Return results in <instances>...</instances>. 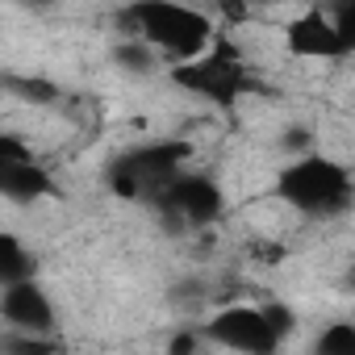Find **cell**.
I'll list each match as a JSON object with an SVG mask.
<instances>
[{"label":"cell","mask_w":355,"mask_h":355,"mask_svg":"<svg viewBox=\"0 0 355 355\" xmlns=\"http://www.w3.org/2000/svg\"><path fill=\"white\" fill-rule=\"evenodd\" d=\"M284 42L293 55L301 59H338L343 55V42L334 34V21L326 9H305L297 13L288 26H284Z\"/></svg>","instance_id":"ba28073f"},{"label":"cell","mask_w":355,"mask_h":355,"mask_svg":"<svg viewBox=\"0 0 355 355\" xmlns=\"http://www.w3.org/2000/svg\"><path fill=\"white\" fill-rule=\"evenodd\" d=\"M171 80L175 88H184L193 96H205L214 105H234L247 88H251V71L243 63V55L218 38L209 55H201L197 63H184V67H171Z\"/></svg>","instance_id":"277c9868"},{"label":"cell","mask_w":355,"mask_h":355,"mask_svg":"<svg viewBox=\"0 0 355 355\" xmlns=\"http://www.w3.org/2000/svg\"><path fill=\"white\" fill-rule=\"evenodd\" d=\"M155 205L167 209L171 218L189 222V226H209L214 218H222L226 197H222V189L209 180V175H201V171H180V175H175V180L155 197Z\"/></svg>","instance_id":"8992f818"},{"label":"cell","mask_w":355,"mask_h":355,"mask_svg":"<svg viewBox=\"0 0 355 355\" xmlns=\"http://www.w3.org/2000/svg\"><path fill=\"white\" fill-rule=\"evenodd\" d=\"M0 193L9 201H38L55 193V180L38 163H0Z\"/></svg>","instance_id":"9c48e42d"},{"label":"cell","mask_w":355,"mask_h":355,"mask_svg":"<svg viewBox=\"0 0 355 355\" xmlns=\"http://www.w3.org/2000/svg\"><path fill=\"white\" fill-rule=\"evenodd\" d=\"M197 351H201V334L197 330H180L167 343V355H197Z\"/></svg>","instance_id":"2e32d148"},{"label":"cell","mask_w":355,"mask_h":355,"mask_svg":"<svg viewBox=\"0 0 355 355\" xmlns=\"http://www.w3.org/2000/svg\"><path fill=\"white\" fill-rule=\"evenodd\" d=\"M0 163H34V150L13 134H0Z\"/></svg>","instance_id":"5bb4252c"},{"label":"cell","mask_w":355,"mask_h":355,"mask_svg":"<svg viewBox=\"0 0 355 355\" xmlns=\"http://www.w3.org/2000/svg\"><path fill=\"white\" fill-rule=\"evenodd\" d=\"M189 155H193L189 142H150V146H138V150L121 155L109 167V189L121 201H138V197L155 201L175 175H180Z\"/></svg>","instance_id":"3957f363"},{"label":"cell","mask_w":355,"mask_h":355,"mask_svg":"<svg viewBox=\"0 0 355 355\" xmlns=\"http://www.w3.org/2000/svg\"><path fill=\"white\" fill-rule=\"evenodd\" d=\"M263 318L272 322V330H276L280 338H288V334H293V322H297V318H293V309H284L280 301H268V305H263Z\"/></svg>","instance_id":"9a60e30c"},{"label":"cell","mask_w":355,"mask_h":355,"mask_svg":"<svg viewBox=\"0 0 355 355\" xmlns=\"http://www.w3.org/2000/svg\"><path fill=\"white\" fill-rule=\"evenodd\" d=\"M205 338H214L218 347H230L239 355H272L280 347V334L272 330V322L263 318V309L251 305H226L205 322Z\"/></svg>","instance_id":"5b68a950"},{"label":"cell","mask_w":355,"mask_h":355,"mask_svg":"<svg viewBox=\"0 0 355 355\" xmlns=\"http://www.w3.org/2000/svg\"><path fill=\"white\" fill-rule=\"evenodd\" d=\"M5 88H13V92H21V96H42V101L55 96V88L42 84V80H5Z\"/></svg>","instance_id":"e0dca14e"},{"label":"cell","mask_w":355,"mask_h":355,"mask_svg":"<svg viewBox=\"0 0 355 355\" xmlns=\"http://www.w3.org/2000/svg\"><path fill=\"white\" fill-rule=\"evenodd\" d=\"M330 21H334V34L343 42V55H355V5H338L330 13Z\"/></svg>","instance_id":"4fadbf2b"},{"label":"cell","mask_w":355,"mask_h":355,"mask_svg":"<svg viewBox=\"0 0 355 355\" xmlns=\"http://www.w3.org/2000/svg\"><path fill=\"white\" fill-rule=\"evenodd\" d=\"M5 355H67V351H63V343H55V338L9 334V338H5Z\"/></svg>","instance_id":"7c38bea8"},{"label":"cell","mask_w":355,"mask_h":355,"mask_svg":"<svg viewBox=\"0 0 355 355\" xmlns=\"http://www.w3.org/2000/svg\"><path fill=\"white\" fill-rule=\"evenodd\" d=\"M121 21H125V34L130 38L146 42L155 55L171 59L175 67L197 63L218 42V30H214V21L201 9L167 5V0H155V5H134V9L121 13Z\"/></svg>","instance_id":"6da1fadb"},{"label":"cell","mask_w":355,"mask_h":355,"mask_svg":"<svg viewBox=\"0 0 355 355\" xmlns=\"http://www.w3.org/2000/svg\"><path fill=\"white\" fill-rule=\"evenodd\" d=\"M276 197L309 218H330V214H347L355 205V180L334 159L301 155L276 171Z\"/></svg>","instance_id":"7a4b0ae2"},{"label":"cell","mask_w":355,"mask_h":355,"mask_svg":"<svg viewBox=\"0 0 355 355\" xmlns=\"http://www.w3.org/2000/svg\"><path fill=\"white\" fill-rule=\"evenodd\" d=\"M0 309H5V322L21 334H38L51 338L55 330V305L42 293V284L21 280V284H5V297H0Z\"/></svg>","instance_id":"52a82bcc"},{"label":"cell","mask_w":355,"mask_h":355,"mask_svg":"<svg viewBox=\"0 0 355 355\" xmlns=\"http://www.w3.org/2000/svg\"><path fill=\"white\" fill-rule=\"evenodd\" d=\"M313 355H355V326L351 322H334L318 334Z\"/></svg>","instance_id":"8fae6325"},{"label":"cell","mask_w":355,"mask_h":355,"mask_svg":"<svg viewBox=\"0 0 355 355\" xmlns=\"http://www.w3.org/2000/svg\"><path fill=\"white\" fill-rule=\"evenodd\" d=\"M0 276H5V284L34 280V259H30V251L21 247L17 234H0Z\"/></svg>","instance_id":"30bf717a"},{"label":"cell","mask_w":355,"mask_h":355,"mask_svg":"<svg viewBox=\"0 0 355 355\" xmlns=\"http://www.w3.org/2000/svg\"><path fill=\"white\" fill-rule=\"evenodd\" d=\"M347 288L355 293V259H351V268H347Z\"/></svg>","instance_id":"ac0fdd59"}]
</instances>
